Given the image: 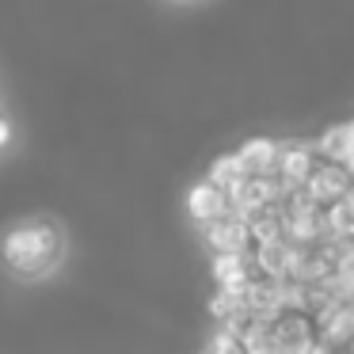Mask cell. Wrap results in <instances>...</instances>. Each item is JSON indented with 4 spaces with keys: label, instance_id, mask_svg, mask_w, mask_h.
<instances>
[{
    "label": "cell",
    "instance_id": "8",
    "mask_svg": "<svg viewBox=\"0 0 354 354\" xmlns=\"http://www.w3.org/2000/svg\"><path fill=\"white\" fill-rule=\"evenodd\" d=\"M244 176H248V171H244V164L236 160V153H225V156H217V160L209 164V176L206 179L214 187H221L225 194H232L240 183H244Z\"/></svg>",
    "mask_w": 354,
    "mask_h": 354
},
{
    "label": "cell",
    "instance_id": "7",
    "mask_svg": "<svg viewBox=\"0 0 354 354\" xmlns=\"http://www.w3.org/2000/svg\"><path fill=\"white\" fill-rule=\"evenodd\" d=\"M324 229H328L331 240H354V198L351 194L324 206Z\"/></svg>",
    "mask_w": 354,
    "mask_h": 354
},
{
    "label": "cell",
    "instance_id": "4",
    "mask_svg": "<svg viewBox=\"0 0 354 354\" xmlns=\"http://www.w3.org/2000/svg\"><path fill=\"white\" fill-rule=\"evenodd\" d=\"M187 214H191L198 225H214V221H221V217L236 214V209H232V198L221 191V187H214L209 179H202V183H194L191 191H187Z\"/></svg>",
    "mask_w": 354,
    "mask_h": 354
},
{
    "label": "cell",
    "instance_id": "6",
    "mask_svg": "<svg viewBox=\"0 0 354 354\" xmlns=\"http://www.w3.org/2000/svg\"><path fill=\"white\" fill-rule=\"evenodd\" d=\"M278 145L282 141H270V138H252L236 149V160L244 164L248 176H270L278 164Z\"/></svg>",
    "mask_w": 354,
    "mask_h": 354
},
{
    "label": "cell",
    "instance_id": "2",
    "mask_svg": "<svg viewBox=\"0 0 354 354\" xmlns=\"http://www.w3.org/2000/svg\"><path fill=\"white\" fill-rule=\"evenodd\" d=\"M301 191H308L320 206H331V202L346 198V194L354 191V176L346 171V164L339 160H328V156H320L313 168V176H308V183L301 187Z\"/></svg>",
    "mask_w": 354,
    "mask_h": 354
},
{
    "label": "cell",
    "instance_id": "5",
    "mask_svg": "<svg viewBox=\"0 0 354 354\" xmlns=\"http://www.w3.org/2000/svg\"><path fill=\"white\" fill-rule=\"evenodd\" d=\"M202 236H206L209 252L214 255H248V225L240 214H229L214 225H202Z\"/></svg>",
    "mask_w": 354,
    "mask_h": 354
},
{
    "label": "cell",
    "instance_id": "9",
    "mask_svg": "<svg viewBox=\"0 0 354 354\" xmlns=\"http://www.w3.org/2000/svg\"><path fill=\"white\" fill-rule=\"evenodd\" d=\"M8 141H12V122L4 118V111H0V149L8 145Z\"/></svg>",
    "mask_w": 354,
    "mask_h": 354
},
{
    "label": "cell",
    "instance_id": "3",
    "mask_svg": "<svg viewBox=\"0 0 354 354\" xmlns=\"http://www.w3.org/2000/svg\"><path fill=\"white\" fill-rule=\"evenodd\" d=\"M316 160H320L316 145H308V141H282V145H278L274 176L286 183V191H301V187L308 183V176H313Z\"/></svg>",
    "mask_w": 354,
    "mask_h": 354
},
{
    "label": "cell",
    "instance_id": "1",
    "mask_svg": "<svg viewBox=\"0 0 354 354\" xmlns=\"http://www.w3.org/2000/svg\"><path fill=\"white\" fill-rule=\"evenodd\" d=\"M4 267L16 278H42L62 263L65 255V232L54 217H27L12 225L0 240Z\"/></svg>",
    "mask_w": 354,
    "mask_h": 354
}]
</instances>
